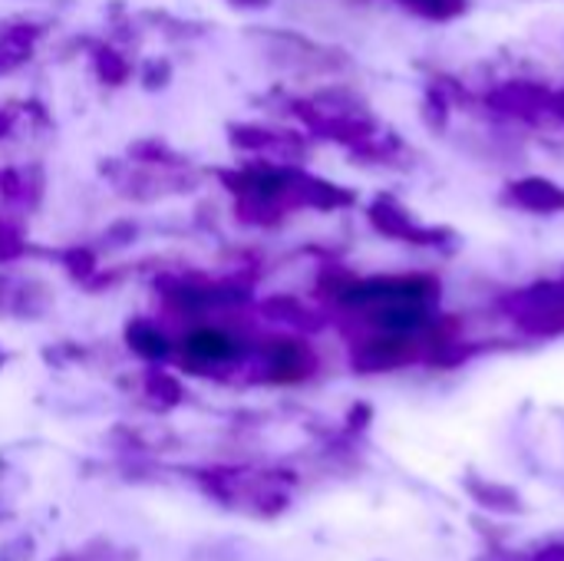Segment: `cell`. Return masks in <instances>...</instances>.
I'll use <instances>...</instances> for the list:
<instances>
[{"label":"cell","mask_w":564,"mask_h":561,"mask_svg":"<svg viewBox=\"0 0 564 561\" xmlns=\"http://www.w3.org/2000/svg\"><path fill=\"white\" fill-rule=\"evenodd\" d=\"M185 354L195 357V360H205V364H215V360H228L235 354V341L225 334V331H215V327H198L188 334L185 341Z\"/></svg>","instance_id":"cell-1"}]
</instances>
